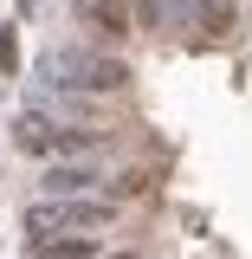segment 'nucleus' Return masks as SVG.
<instances>
[{"label":"nucleus","mask_w":252,"mask_h":259,"mask_svg":"<svg viewBox=\"0 0 252 259\" xmlns=\"http://www.w3.org/2000/svg\"><path fill=\"white\" fill-rule=\"evenodd\" d=\"M117 259H129V253H117Z\"/></svg>","instance_id":"nucleus-7"},{"label":"nucleus","mask_w":252,"mask_h":259,"mask_svg":"<svg viewBox=\"0 0 252 259\" xmlns=\"http://www.w3.org/2000/svg\"><path fill=\"white\" fill-rule=\"evenodd\" d=\"M78 20L97 39H129V0H78Z\"/></svg>","instance_id":"nucleus-3"},{"label":"nucleus","mask_w":252,"mask_h":259,"mask_svg":"<svg viewBox=\"0 0 252 259\" xmlns=\"http://www.w3.org/2000/svg\"><path fill=\"white\" fill-rule=\"evenodd\" d=\"M110 175L97 168V162H59V168H45V194H84V188H104Z\"/></svg>","instance_id":"nucleus-4"},{"label":"nucleus","mask_w":252,"mask_h":259,"mask_svg":"<svg viewBox=\"0 0 252 259\" xmlns=\"http://www.w3.org/2000/svg\"><path fill=\"white\" fill-rule=\"evenodd\" d=\"M117 221V207L110 201H71V194H45L39 207L26 214V233H52V227H110Z\"/></svg>","instance_id":"nucleus-1"},{"label":"nucleus","mask_w":252,"mask_h":259,"mask_svg":"<svg viewBox=\"0 0 252 259\" xmlns=\"http://www.w3.org/2000/svg\"><path fill=\"white\" fill-rule=\"evenodd\" d=\"M136 7H149V0H136Z\"/></svg>","instance_id":"nucleus-6"},{"label":"nucleus","mask_w":252,"mask_h":259,"mask_svg":"<svg viewBox=\"0 0 252 259\" xmlns=\"http://www.w3.org/2000/svg\"><path fill=\"white\" fill-rule=\"evenodd\" d=\"M52 71H65L59 84H78V91H123L129 84V65L104 59V52H65V59H52Z\"/></svg>","instance_id":"nucleus-2"},{"label":"nucleus","mask_w":252,"mask_h":259,"mask_svg":"<svg viewBox=\"0 0 252 259\" xmlns=\"http://www.w3.org/2000/svg\"><path fill=\"white\" fill-rule=\"evenodd\" d=\"M91 253H97L91 240H52V233L32 240V259H91Z\"/></svg>","instance_id":"nucleus-5"}]
</instances>
